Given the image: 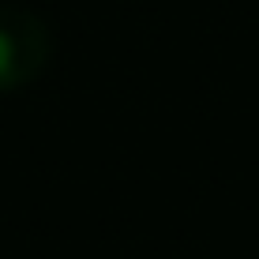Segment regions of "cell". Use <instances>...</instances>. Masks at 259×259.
I'll return each instance as SVG.
<instances>
[{
  "mask_svg": "<svg viewBox=\"0 0 259 259\" xmlns=\"http://www.w3.org/2000/svg\"><path fill=\"white\" fill-rule=\"evenodd\" d=\"M49 53L53 38L41 15L19 4L0 8V94L30 87L46 71Z\"/></svg>",
  "mask_w": 259,
  "mask_h": 259,
  "instance_id": "cell-1",
  "label": "cell"
}]
</instances>
